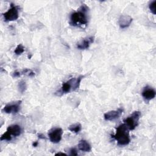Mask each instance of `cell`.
Returning a JSON list of instances; mask_svg holds the SVG:
<instances>
[{
  "instance_id": "obj_1",
  "label": "cell",
  "mask_w": 156,
  "mask_h": 156,
  "mask_svg": "<svg viewBox=\"0 0 156 156\" xmlns=\"http://www.w3.org/2000/svg\"><path fill=\"white\" fill-rule=\"evenodd\" d=\"M88 7L85 4H82L79 9L73 12L69 18V24L72 26L83 27L88 24L87 12Z\"/></svg>"
},
{
  "instance_id": "obj_2",
  "label": "cell",
  "mask_w": 156,
  "mask_h": 156,
  "mask_svg": "<svg viewBox=\"0 0 156 156\" xmlns=\"http://www.w3.org/2000/svg\"><path fill=\"white\" fill-rule=\"evenodd\" d=\"M112 137L117 141L119 146H126L130 142L129 129L124 123L119 125L116 128V132L112 135Z\"/></svg>"
},
{
  "instance_id": "obj_3",
  "label": "cell",
  "mask_w": 156,
  "mask_h": 156,
  "mask_svg": "<svg viewBox=\"0 0 156 156\" xmlns=\"http://www.w3.org/2000/svg\"><path fill=\"white\" fill-rule=\"evenodd\" d=\"M84 76H79L76 77H72L66 82L62 83L60 90L57 92V94L62 95L63 94L68 93L71 91H76L77 90L80 86L81 80L83 79Z\"/></svg>"
},
{
  "instance_id": "obj_4",
  "label": "cell",
  "mask_w": 156,
  "mask_h": 156,
  "mask_svg": "<svg viewBox=\"0 0 156 156\" xmlns=\"http://www.w3.org/2000/svg\"><path fill=\"white\" fill-rule=\"evenodd\" d=\"M141 115V114L140 111H135L130 116L124 119V123L126 125L129 130H134L136 128L138 124Z\"/></svg>"
},
{
  "instance_id": "obj_5",
  "label": "cell",
  "mask_w": 156,
  "mask_h": 156,
  "mask_svg": "<svg viewBox=\"0 0 156 156\" xmlns=\"http://www.w3.org/2000/svg\"><path fill=\"white\" fill-rule=\"evenodd\" d=\"M2 16L5 22L16 20L19 17V7L11 3L10 8L6 12L2 13Z\"/></svg>"
},
{
  "instance_id": "obj_6",
  "label": "cell",
  "mask_w": 156,
  "mask_h": 156,
  "mask_svg": "<svg viewBox=\"0 0 156 156\" xmlns=\"http://www.w3.org/2000/svg\"><path fill=\"white\" fill-rule=\"evenodd\" d=\"M63 130L60 127H55L51 129L48 132V136L50 141L53 143H58L62 138Z\"/></svg>"
},
{
  "instance_id": "obj_7",
  "label": "cell",
  "mask_w": 156,
  "mask_h": 156,
  "mask_svg": "<svg viewBox=\"0 0 156 156\" xmlns=\"http://www.w3.org/2000/svg\"><path fill=\"white\" fill-rule=\"evenodd\" d=\"M21 104V101H17L15 102H10L6 104L4 107L2 111L4 113H8V114H10V113L16 114L20 111Z\"/></svg>"
},
{
  "instance_id": "obj_8",
  "label": "cell",
  "mask_w": 156,
  "mask_h": 156,
  "mask_svg": "<svg viewBox=\"0 0 156 156\" xmlns=\"http://www.w3.org/2000/svg\"><path fill=\"white\" fill-rule=\"evenodd\" d=\"M94 41V36H90L85 37L79 41H78L76 44V47L79 50H85L87 49L91 43H93Z\"/></svg>"
},
{
  "instance_id": "obj_9",
  "label": "cell",
  "mask_w": 156,
  "mask_h": 156,
  "mask_svg": "<svg viewBox=\"0 0 156 156\" xmlns=\"http://www.w3.org/2000/svg\"><path fill=\"white\" fill-rule=\"evenodd\" d=\"M124 109L122 108H119L115 110H111L104 113V118L105 121H113L120 117L122 114Z\"/></svg>"
},
{
  "instance_id": "obj_10",
  "label": "cell",
  "mask_w": 156,
  "mask_h": 156,
  "mask_svg": "<svg viewBox=\"0 0 156 156\" xmlns=\"http://www.w3.org/2000/svg\"><path fill=\"white\" fill-rule=\"evenodd\" d=\"M142 96L146 101H151L155 97L156 92L154 88L151 87L147 85L144 87L142 92H141Z\"/></svg>"
},
{
  "instance_id": "obj_11",
  "label": "cell",
  "mask_w": 156,
  "mask_h": 156,
  "mask_svg": "<svg viewBox=\"0 0 156 156\" xmlns=\"http://www.w3.org/2000/svg\"><path fill=\"white\" fill-rule=\"evenodd\" d=\"M132 22V18L127 15H122L118 20V24L121 29L128 27Z\"/></svg>"
},
{
  "instance_id": "obj_12",
  "label": "cell",
  "mask_w": 156,
  "mask_h": 156,
  "mask_svg": "<svg viewBox=\"0 0 156 156\" xmlns=\"http://www.w3.org/2000/svg\"><path fill=\"white\" fill-rule=\"evenodd\" d=\"M7 131L14 136H18L22 133V129L20 126L18 124H12L7 128Z\"/></svg>"
},
{
  "instance_id": "obj_13",
  "label": "cell",
  "mask_w": 156,
  "mask_h": 156,
  "mask_svg": "<svg viewBox=\"0 0 156 156\" xmlns=\"http://www.w3.org/2000/svg\"><path fill=\"white\" fill-rule=\"evenodd\" d=\"M77 146H78V149L82 152H88L91 151V145L87 140H80Z\"/></svg>"
},
{
  "instance_id": "obj_14",
  "label": "cell",
  "mask_w": 156,
  "mask_h": 156,
  "mask_svg": "<svg viewBox=\"0 0 156 156\" xmlns=\"http://www.w3.org/2000/svg\"><path fill=\"white\" fill-rule=\"evenodd\" d=\"M81 129H82V126L80 123H76L68 127L69 130H70L71 132L74 133H78L81 130Z\"/></svg>"
},
{
  "instance_id": "obj_15",
  "label": "cell",
  "mask_w": 156,
  "mask_h": 156,
  "mask_svg": "<svg viewBox=\"0 0 156 156\" xmlns=\"http://www.w3.org/2000/svg\"><path fill=\"white\" fill-rule=\"evenodd\" d=\"M18 90L20 93H23L27 89V85L26 83L24 80H21L18 85Z\"/></svg>"
},
{
  "instance_id": "obj_16",
  "label": "cell",
  "mask_w": 156,
  "mask_h": 156,
  "mask_svg": "<svg viewBox=\"0 0 156 156\" xmlns=\"http://www.w3.org/2000/svg\"><path fill=\"white\" fill-rule=\"evenodd\" d=\"M20 76L22 74H25L29 77H34L35 75V73L32 69H27V68H26V69L22 70L21 71H20Z\"/></svg>"
},
{
  "instance_id": "obj_17",
  "label": "cell",
  "mask_w": 156,
  "mask_h": 156,
  "mask_svg": "<svg viewBox=\"0 0 156 156\" xmlns=\"http://www.w3.org/2000/svg\"><path fill=\"white\" fill-rule=\"evenodd\" d=\"M24 52V46L21 44H19L17 45L16 48H15L14 52L16 55H21L22 53H23Z\"/></svg>"
},
{
  "instance_id": "obj_18",
  "label": "cell",
  "mask_w": 156,
  "mask_h": 156,
  "mask_svg": "<svg viewBox=\"0 0 156 156\" xmlns=\"http://www.w3.org/2000/svg\"><path fill=\"white\" fill-rule=\"evenodd\" d=\"M12 135L7 132L6 131L4 132L1 136V141H10L12 140Z\"/></svg>"
},
{
  "instance_id": "obj_19",
  "label": "cell",
  "mask_w": 156,
  "mask_h": 156,
  "mask_svg": "<svg viewBox=\"0 0 156 156\" xmlns=\"http://www.w3.org/2000/svg\"><path fill=\"white\" fill-rule=\"evenodd\" d=\"M149 10H151V13H152L154 15L156 14V1H152L149 5Z\"/></svg>"
},
{
  "instance_id": "obj_20",
  "label": "cell",
  "mask_w": 156,
  "mask_h": 156,
  "mask_svg": "<svg viewBox=\"0 0 156 156\" xmlns=\"http://www.w3.org/2000/svg\"><path fill=\"white\" fill-rule=\"evenodd\" d=\"M69 152H70V155H77L78 154H77V150L76 149V148L74 147H73V148H71L70 150H69Z\"/></svg>"
},
{
  "instance_id": "obj_21",
  "label": "cell",
  "mask_w": 156,
  "mask_h": 156,
  "mask_svg": "<svg viewBox=\"0 0 156 156\" xmlns=\"http://www.w3.org/2000/svg\"><path fill=\"white\" fill-rule=\"evenodd\" d=\"M38 137L40 138V139H46V137L44 136V135H43L42 133H38Z\"/></svg>"
},
{
  "instance_id": "obj_22",
  "label": "cell",
  "mask_w": 156,
  "mask_h": 156,
  "mask_svg": "<svg viewBox=\"0 0 156 156\" xmlns=\"http://www.w3.org/2000/svg\"><path fill=\"white\" fill-rule=\"evenodd\" d=\"M38 141H35V142L33 143L32 146H33L34 147H37V146H38Z\"/></svg>"
},
{
  "instance_id": "obj_23",
  "label": "cell",
  "mask_w": 156,
  "mask_h": 156,
  "mask_svg": "<svg viewBox=\"0 0 156 156\" xmlns=\"http://www.w3.org/2000/svg\"><path fill=\"white\" fill-rule=\"evenodd\" d=\"M55 155H66V154H65V153H63V152H58V153H57V154H55Z\"/></svg>"
}]
</instances>
